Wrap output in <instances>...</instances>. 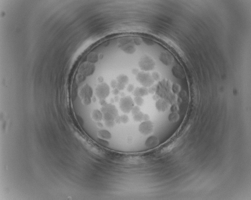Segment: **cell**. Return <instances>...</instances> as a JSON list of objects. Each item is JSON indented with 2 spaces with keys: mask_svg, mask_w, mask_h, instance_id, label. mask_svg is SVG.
<instances>
[{
  "mask_svg": "<svg viewBox=\"0 0 251 200\" xmlns=\"http://www.w3.org/2000/svg\"><path fill=\"white\" fill-rule=\"evenodd\" d=\"M101 111L105 122L115 121V119L118 116L117 109L111 103H108L105 106H102Z\"/></svg>",
  "mask_w": 251,
  "mask_h": 200,
  "instance_id": "1",
  "label": "cell"
},
{
  "mask_svg": "<svg viewBox=\"0 0 251 200\" xmlns=\"http://www.w3.org/2000/svg\"><path fill=\"white\" fill-rule=\"evenodd\" d=\"M93 95V90L92 87L87 84L83 85L79 90V97L82 100L83 104L85 106L91 104Z\"/></svg>",
  "mask_w": 251,
  "mask_h": 200,
  "instance_id": "2",
  "label": "cell"
},
{
  "mask_svg": "<svg viewBox=\"0 0 251 200\" xmlns=\"http://www.w3.org/2000/svg\"><path fill=\"white\" fill-rule=\"evenodd\" d=\"M138 65L141 70L144 72L152 70L155 66V61L149 56H144L141 58Z\"/></svg>",
  "mask_w": 251,
  "mask_h": 200,
  "instance_id": "3",
  "label": "cell"
},
{
  "mask_svg": "<svg viewBox=\"0 0 251 200\" xmlns=\"http://www.w3.org/2000/svg\"><path fill=\"white\" fill-rule=\"evenodd\" d=\"M136 79L141 85L146 88L152 86L155 82L152 75L144 71L139 72L136 75Z\"/></svg>",
  "mask_w": 251,
  "mask_h": 200,
  "instance_id": "4",
  "label": "cell"
},
{
  "mask_svg": "<svg viewBox=\"0 0 251 200\" xmlns=\"http://www.w3.org/2000/svg\"><path fill=\"white\" fill-rule=\"evenodd\" d=\"M134 101L130 96H125L120 99L119 106L122 111L129 113L134 106Z\"/></svg>",
  "mask_w": 251,
  "mask_h": 200,
  "instance_id": "5",
  "label": "cell"
},
{
  "mask_svg": "<svg viewBox=\"0 0 251 200\" xmlns=\"http://www.w3.org/2000/svg\"><path fill=\"white\" fill-rule=\"evenodd\" d=\"M119 47L123 51L128 54H132L136 51L133 40L126 38L122 40L119 43Z\"/></svg>",
  "mask_w": 251,
  "mask_h": 200,
  "instance_id": "6",
  "label": "cell"
},
{
  "mask_svg": "<svg viewBox=\"0 0 251 200\" xmlns=\"http://www.w3.org/2000/svg\"><path fill=\"white\" fill-rule=\"evenodd\" d=\"M95 93L96 97L99 99H105L110 94V87L106 83H100L95 88Z\"/></svg>",
  "mask_w": 251,
  "mask_h": 200,
  "instance_id": "7",
  "label": "cell"
},
{
  "mask_svg": "<svg viewBox=\"0 0 251 200\" xmlns=\"http://www.w3.org/2000/svg\"><path fill=\"white\" fill-rule=\"evenodd\" d=\"M95 70V66L94 64L87 61L81 64L79 68L78 72L79 73L86 77L93 74Z\"/></svg>",
  "mask_w": 251,
  "mask_h": 200,
  "instance_id": "8",
  "label": "cell"
},
{
  "mask_svg": "<svg viewBox=\"0 0 251 200\" xmlns=\"http://www.w3.org/2000/svg\"><path fill=\"white\" fill-rule=\"evenodd\" d=\"M153 124L150 120L145 121L142 122L139 126V131L141 134L144 135H147L152 133L153 130Z\"/></svg>",
  "mask_w": 251,
  "mask_h": 200,
  "instance_id": "9",
  "label": "cell"
},
{
  "mask_svg": "<svg viewBox=\"0 0 251 200\" xmlns=\"http://www.w3.org/2000/svg\"><path fill=\"white\" fill-rule=\"evenodd\" d=\"M159 59L160 62L167 66L171 65L174 61V58L171 54L167 51H163L160 53Z\"/></svg>",
  "mask_w": 251,
  "mask_h": 200,
  "instance_id": "10",
  "label": "cell"
},
{
  "mask_svg": "<svg viewBox=\"0 0 251 200\" xmlns=\"http://www.w3.org/2000/svg\"><path fill=\"white\" fill-rule=\"evenodd\" d=\"M172 72L173 75L178 79H183L185 77L184 70L182 67L179 64L175 65L172 67Z\"/></svg>",
  "mask_w": 251,
  "mask_h": 200,
  "instance_id": "11",
  "label": "cell"
},
{
  "mask_svg": "<svg viewBox=\"0 0 251 200\" xmlns=\"http://www.w3.org/2000/svg\"><path fill=\"white\" fill-rule=\"evenodd\" d=\"M155 106L158 111L160 112H164L169 109V104L166 100L160 99L157 101Z\"/></svg>",
  "mask_w": 251,
  "mask_h": 200,
  "instance_id": "12",
  "label": "cell"
},
{
  "mask_svg": "<svg viewBox=\"0 0 251 200\" xmlns=\"http://www.w3.org/2000/svg\"><path fill=\"white\" fill-rule=\"evenodd\" d=\"M159 143V140L156 136H150L145 141V145L148 148H153L156 147Z\"/></svg>",
  "mask_w": 251,
  "mask_h": 200,
  "instance_id": "13",
  "label": "cell"
},
{
  "mask_svg": "<svg viewBox=\"0 0 251 200\" xmlns=\"http://www.w3.org/2000/svg\"><path fill=\"white\" fill-rule=\"evenodd\" d=\"M133 95L135 97H143L149 94L148 89L145 87H138L134 90Z\"/></svg>",
  "mask_w": 251,
  "mask_h": 200,
  "instance_id": "14",
  "label": "cell"
},
{
  "mask_svg": "<svg viewBox=\"0 0 251 200\" xmlns=\"http://www.w3.org/2000/svg\"><path fill=\"white\" fill-rule=\"evenodd\" d=\"M97 135L100 139L105 140H109L112 138L111 134L107 130H100L98 131Z\"/></svg>",
  "mask_w": 251,
  "mask_h": 200,
  "instance_id": "15",
  "label": "cell"
},
{
  "mask_svg": "<svg viewBox=\"0 0 251 200\" xmlns=\"http://www.w3.org/2000/svg\"><path fill=\"white\" fill-rule=\"evenodd\" d=\"M92 117L93 120L96 122L101 121L103 119L102 113L101 111L98 109L94 110L92 113Z\"/></svg>",
  "mask_w": 251,
  "mask_h": 200,
  "instance_id": "16",
  "label": "cell"
},
{
  "mask_svg": "<svg viewBox=\"0 0 251 200\" xmlns=\"http://www.w3.org/2000/svg\"><path fill=\"white\" fill-rule=\"evenodd\" d=\"M129 118L127 115H123L119 116L118 115L115 120V123L118 124L121 123L126 124L128 122Z\"/></svg>",
  "mask_w": 251,
  "mask_h": 200,
  "instance_id": "17",
  "label": "cell"
},
{
  "mask_svg": "<svg viewBox=\"0 0 251 200\" xmlns=\"http://www.w3.org/2000/svg\"><path fill=\"white\" fill-rule=\"evenodd\" d=\"M116 81L119 83L126 85L128 83V77L125 75H120L116 78Z\"/></svg>",
  "mask_w": 251,
  "mask_h": 200,
  "instance_id": "18",
  "label": "cell"
},
{
  "mask_svg": "<svg viewBox=\"0 0 251 200\" xmlns=\"http://www.w3.org/2000/svg\"><path fill=\"white\" fill-rule=\"evenodd\" d=\"M98 60V56L94 52L90 53L87 56V62L94 64L97 63Z\"/></svg>",
  "mask_w": 251,
  "mask_h": 200,
  "instance_id": "19",
  "label": "cell"
},
{
  "mask_svg": "<svg viewBox=\"0 0 251 200\" xmlns=\"http://www.w3.org/2000/svg\"><path fill=\"white\" fill-rule=\"evenodd\" d=\"M180 116L177 112H172L169 115L168 119L170 122L175 123L179 120Z\"/></svg>",
  "mask_w": 251,
  "mask_h": 200,
  "instance_id": "20",
  "label": "cell"
},
{
  "mask_svg": "<svg viewBox=\"0 0 251 200\" xmlns=\"http://www.w3.org/2000/svg\"><path fill=\"white\" fill-rule=\"evenodd\" d=\"M144 115L145 114L140 111L137 114L133 115V119L137 122H141L143 121H144Z\"/></svg>",
  "mask_w": 251,
  "mask_h": 200,
  "instance_id": "21",
  "label": "cell"
},
{
  "mask_svg": "<svg viewBox=\"0 0 251 200\" xmlns=\"http://www.w3.org/2000/svg\"><path fill=\"white\" fill-rule=\"evenodd\" d=\"M134 101L138 106H142L144 103V100L142 97H135Z\"/></svg>",
  "mask_w": 251,
  "mask_h": 200,
  "instance_id": "22",
  "label": "cell"
},
{
  "mask_svg": "<svg viewBox=\"0 0 251 200\" xmlns=\"http://www.w3.org/2000/svg\"><path fill=\"white\" fill-rule=\"evenodd\" d=\"M172 91H173L174 93L177 94V93L179 92L180 89H181V87H180V86L178 84L174 83L172 84Z\"/></svg>",
  "mask_w": 251,
  "mask_h": 200,
  "instance_id": "23",
  "label": "cell"
},
{
  "mask_svg": "<svg viewBox=\"0 0 251 200\" xmlns=\"http://www.w3.org/2000/svg\"><path fill=\"white\" fill-rule=\"evenodd\" d=\"M131 112L133 115L137 114L140 112V109L138 106H134L131 110Z\"/></svg>",
  "mask_w": 251,
  "mask_h": 200,
  "instance_id": "24",
  "label": "cell"
},
{
  "mask_svg": "<svg viewBox=\"0 0 251 200\" xmlns=\"http://www.w3.org/2000/svg\"><path fill=\"white\" fill-rule=\"evenodd\" d=\"M143 41L148 46H153L154 44V42L153 40L148 38H143Z\"/></svg>",
  "mask_w": 251,
  "mask_h": 200,
  "instance_id": "25",
  "label": "cell"
},
{
  "mask_svg": "<svg viewBox=\"0 0 251 200\" xmlns=\"http://www.w3.org/2000/svg\"><path fill=\"white\" fill-rule=\"evenodd\" d=\"M152 75L154 81H157L159 80L160 79V75L159 74V73L157 72H153L152 73Z\"/></svg>",
  "mask_w": 251,
  "mask_h": 200,
  "instance_id": "26",
  "label": "cell"
},
{
  "mask_svg": "<svg viewBox=\"0 0 251 200\" xmlns=\"http://www.w3.org/2000/svg\"><path fill=\"white\" fill-rule=\"evenodd\" d=\"M85 78L86 77H84V76H83L82 75L79 73L78 76H77V80L79 82H83V81L85 80Z\"/></svg>",
  "mask_w": 251,
  "mask_h": 200,
  "instance_id": "27",
  "label": "cell"
},
{
  "mask_svg": "<svg viewBox=\"0 0 251 200\" xmlns=\"http://www.w3.org/2000/svg\"><path fill=\"white\" fill-rule=\"evenodd\" d=\"M125 87H126V85H125L122 84L117 82L116 88L118 89L119 91L123 90L125 88Z\"/></svg>",
  "mask_w": 251,
  "mask_h": 200,
  "instance_id": "28",
  "label": "cell"
},
{
  "mask_svg": "<svg viewBox=\"0 0 251 200\" xmlns=\"http://www.w3.org/2000/svg\"><path fill=\"white\" fill-rule=\"evenodd\" d=\"M133 41L134 44L137 45H140L142 43L141 40L140 38H135L134 39Z\"/></svg>",
  "mask_w": 251,
  "mask_h": 200,
  "instance_id": "29",
  "label": "cell"
},
{
  "mask_svg": "<svg viewBox=\"0 0 251 200\" xmlns=\"http://www.w3.org/2000/svg\"><path fill=\"white\" fill-rule=\"evenodd\" d=\"M134 87L133 85L130 84H129L128 85V87H127V90L128 92H132L134 91Z\"/></svg>",
  "mask_w": 251,
  "mask_h": 200,
  "instance_id": "30",
  "label": "cell"
},
{
  "mask_svg": "<svg viewBox=\"0 0 251 200\" xmlns=\"http://www.w3.org/2000/svg\"><path fill=\"white\" fill-rule=\"evenodd\" d=\"M111 86L112 88L113 89L116 88V85H117V82L116 80H113L111 81Z\"/></svg>",
  "mask_w": 251,
  "mask_h": 200,
  "instance_id": "31",
  "label": "cell"
},
{
  "mask_svg": "<svg viewBox=\"0 0 251 200\" xmlns=\"http://www.w3.org/2000/svg\"><path fill=\"white\" fill-rule=\"evenodd\" d=\"M156 90V87L155 86H152V87H150L149 89H148V91H149V93H150V94H154V93H155V91Z\"/></svg>",
  "mask_w": 251,
  "mask_h": 200,
  "instance_id": "32",
  "label": "cell"
},
{
  "mask_svg": "<svg viewBox=\"0 0 251 200\" xmlns=\"http://www.w3.org/2000/svg\"><path fill=\"white\" fill-rule=\"evenodd\" d=\"M99 103L102 106H105L106 104H107L108 103L106 101V100L105 99H99Z\"/></svg>",
  "mask_w": 251,
  "mask_h": 200,
  "instance_id": "33",
  "label": "cell"
},
{
  "mask_svg": "<svg viewBox=\"0 0 251 200\" xmlns=\"http://www.w3.org/2000/svg\"><path fill=\"white\" fill-rule=\"evenodd\" d=\"M112 93L115 96L118 95L120 93V91L117 88H115V89H113L112 90Z\"/></svg>",
  "mask_w": 251,
  "mask_h": 200,
  "instance_id": "34",
  "label": "cell"
},
{
  "mask_svg": "<svg viewBox=\"0 0 251 200\" xmlns=\"http://www.w3.org/2000/svg\"><path fill=\"white\" fill-rule=\"evenodd\" d=\"M139 70L138 69H137V68H134L131 70V72L133 74L135 75H137L138 73H139Z\"/></svg>",
  "mask_w": 251,
  "mask_h": 200,
  "instance_id": "35",
  "label": "cell"
},
{
  "mask_svg": "<svg viewBox=\"0 0 251 200\" xmlns=\"http://www.w3.org/2000/svg\"><path fill=\"white\" fill-rule=\"evenodd\" d=\"M177 108L176 107V106H172L171 108V111L172 112H177Z\"/></svg>",
  "mask_w": 251,
  "mask_h": 200,
  "instance_id": "36",
  "label": "cell"
},
{
  "mask_svg": "<svg viewBox=\"0 0 251 200\" xmlns=\"http://www.w3.org/2000/svg\"><path fill=\"white\" fill-rule=\"evenodd\" d=\"M114 99L115 102H118L120 101V99L119 98V97L118 95H116L115 96V97L114 98Z\"/></svg>",
  "mask_w": 251,
  "mask_h": 200,
  "instance_id": "37",
  "label": "cell"
},
{
  "mask_svg": "<svg viewBox=\"0 0 251 200\" xmlns=\"http://www.w3.org/2000/svg\"><path fill=\"white\" fill-rule=\"evenodd\" d=\"M98 82L100 83H101L103 82L104 81V78L103 77H102V76H99V78H98Z\"/></svg>",
  "mask_w": 251,
  "mask_h": 200,
  "instance_id": "38",
  "label": "cell"
},
{
  "mask_svg": "<svg viewBox=\"0 0 251 200\" xmlns=\"http://www.w3.org/2000/svg\"><path fill=\"white\" fill-rule=\"evenodd\" d=\"M110 102H111V104H113V103H114V102H115L114 98H111V100H110Z\"/></svg>",
  "mask_w": 251,
  "mask_h": 200,
  "instance_id": "39",
  "label": "cell"
},
{
  "mask_svg": "<svg viewBox=\"0 0 251 200\" xmlns=\"http://www.w3.org/2000/svg\"><path fill=\"white\" fill-rule=\"evenodd\" d=\"M120 95H121V96L122 97H125V93H124L123 92L121 93V94H120Z\"/></svg>",
  "mask_w": 251,
  "mask_h": 200,
  "instance_id": "40",
  "label": "cell"
},
{
  "mask_svg": "<svg viewBox=\"0 0 251 200\" xmlns=\"http://www.w3.org/2000/svg\"><path fill=\"white\" fill-rule=\"evenodd\" d=\"M98 125H99V127H102V124H101L100 122H98Z\"/></svg>",
  "mask_w": 251,
  "mask_h": 200,
  "instance_id": "41",
  "label": "cell"
},
{
  "mask_svg": "<svg viewBox=\"0 0 251 200\" xmlns=\"http://www.w3.org/2000/svg\"><path fill=\"white\" fill-rule=\"evenodd\" d=\"M92 99H92L93 101H94V102H95V101H96V98H95V97H93L92 98Z\"/></svg>",
  "mask_w": 251,
  "mask_h": 200,
  "instance_id": "42",
  "label": "cell"
}]
</instances>
